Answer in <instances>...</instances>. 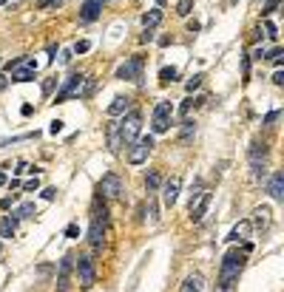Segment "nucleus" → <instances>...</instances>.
Listing matches in <instances>:
<instances>
[{
	"mask_svg": "<svg viewBox=\"0 0 284 292\" xmlns=\"http://www.w3.org/2000/svg\"><path fill=\"white\" fill-rule=\"evenodd\" d=\"M196 131V125L193 122H185V128H182V139H191V134Z\"/></svg>",
	"mask_w": 284,
	"mask_h": 292,
	"instance_id": "32",
	"label": "nucleus"
},
{
	"mask_svg": "<svg viewBox=\"0 0 284 292\" xmlns=\"http://www.w3.org/2000/svg\"><path fill=\"white\" fill-rule=\"evenodd\" d=\"M202 79H205V74H193V77L188 79V91H196V88L202 86Z\"/></svg>",
	"mask_w": 284,
	"mask_h": 292,
	"instance_id": "29",
	"label": "nucleus"
},
{
	"mask_svg": "<svg viewBox=\"0 0 284 292\" xmlns=\"http://www.w3.org/2000/svg\"><path fill=\"white\" fill-rule=\"evenodd\" d=\"M154 150V136H139L131 142V150H128V162L131 164H142L148 159V153Z\"/></svg>",
	"mask_w": 284,
	"mask_h": 292,
	"instance_id": "7",
	"label": "nucleus"
},
{
	"mask_svg": "<svg viewBox=\"0 0 284 292\" xmlns=\"http://www.w3.org/2000/svg\"><path fill=\"white\" fill-rule=\"evenodd\" d=\"M34 213H37V210H34V204H20L17 210H14V216H17V219H31Z\"/></svg>",
	"mask_w": 284,
	"mask_h": 292,
	"instance_id": "25",
	"label": "nucleus"
},
{
	"mask_svg": "<svg viewBox=\"0 0 284 292\" xmlns=\"http://www.w3.org/2000/svg\"><path fill=\"white\" fill-rule=\"evenodd\" d=\"M159 23H162V9H159V6H156V9H151L148 15L142 17V26H145L148 31L154 29V26H159Z\"/></svg>",
	"mask_w": 284,
	"mask_h": 292,
	"instance_id": "21",
	"label": "nucleus"
},
{
	"mask_svg": "<svg viewBox=\"0 0 284 292\" xmlns=\"http://www.w3.org/2000/svg\"><path fill=\"white\" fill-rule=\"evenodd\" d=\"M210 199H213V196L205 190L202 196H199V199H193V201H191V221H196V224H199V221L205 219L207 207H210Z\"/></svg>",
	"mask_w": 284,
	"mask_h": 292,
	"instance_id": "12",
	"label": "nucleus"
},
{
	"mask_svg": "<svg viewBox=\"0 0 284 292\" xmlns=\"http://www.w3.org/2000/svg\"><path fill=\"white\" fill-rule=\"evenodd\" d=\"M241 270H244V253H239V249L225 253V258H222V275H219V286H222V289L230 292L233 281H239Z\"/></svg>",
	"mask_w": 284,
	"mask_h": 292,
	"instance_id": "1",
	"label": "nucleus"
},
{
	"mask_svg": "<svg viewBox=\"0 0 284 292\" xmlns=\"http://www.w3.org/2000/svg\"><path fill=\"white\" fill-rule=\"evenodd\" d=\"M278 3H281V0H267V3H264V12H262V15H264V17H267V15H273Z\"/></svg>",
	"mask_w": 284,
	"mask_h": 292,
	"instance_id": "31",
	"label": "nucleus"
},
{
	"mask_svg": "<svg viewBox=\"0 0 284 292\" xmlns=\"http://www.w3.org/2000/svg\"><path fill=\"white\" fill-rule=\"evenodd\" d=\"M253 57H256V60H267V49H256Z\"/></svg>",
	"mask_w": 284,
	"mask_h": 292,
	"instance_id": "39",
	"label": "nucleus"
},
{
	"mask_svg": "<svg viewBox=\"0 0 284 292\" xmlns=\"http://www.w3.org/2000/svg\"><path fill=\"white\" fill-rule=\"evenodd\" d=\"M3 185H6V173L0 171V187H3Z\"/></svg>",
	"mask_w": 284,
	"mask_h": 292,
	"instance_id": "45",
	"label": "nucleus"
},
{
	"mask_svg": "<svg viewBox=\"0 0 284 292\" xmlns=\"http://www.w3.org/2000/svg\"><path fill=\"white\" fill-rule=\"evenodd\" d=\"M6 3H9V0H0V6H6Z\"/></svg>",
	"mask_w": 284,
	"mask_h": 292,
	"instance_id": "46",
	"label": "nucleus"
},
{
	"mask_svg": "<svg viewBox=\"0 0 284 292\" xmlns=\"http://www.w3.org/2000/svg\"><path fill=\"white\" fill-rule=\"evenodd\" d=\"M37 187H40V179H31V182H26V185H23V190H37Z\"/></svg>",
	"mask_w": 284,
	"mask_h": 292,
	"instance_id": "35",
	"label": "nucleus"
},
{
	"mask_svg": "<svg viewBox=\"0 0 284 292\" xmlns=\"http://www.w3.org/2000/svg\"><path fill=\"white\" fill-rule=\"evenodd\" d=\"M85 82H88V77H83V74H71L68 79L63 82V88L57 91L54 102H65V100H80V97H85Z\"/></svg>",
	"mask_w": 284,
	"mask_h": 292,
	"instance_id": "2",
	"label": "nucleus"
},
{
	"mask_svg": "<svg viewBox=\"0 0 284 292\" xmlns=\"http://www.w3.org/2000/svg\"><path fill=\"white\" fill-rule=\"evenodd\" d=\"M65 235H68V238H74V235H77V224H71V227L65 230Z\"/></svg>",
	"mask_w": 284,
	"mask_h": 292,
	"instance_id": "43",
	"label": "nucleus"
},
{
	"mask_svg": "<svg viewBox=\"0 0 284 292\" xmlns=\"http://www.w3.org/2000/svg\"><path fill=\"white\" fill-rule=\"evenodd\" d=\"M250 233H253V227H250V221H239L233 230H230V235H227V241L230 244H239V241H247Z\"/></svg>",
	"mask_w": 284,
	"mask_h": 292,
	"instance_id": "16",
	"label": "nucleus"
},
{
	"mask_svg": "<svg viewBox=\"0 0 284 292\" xmlns=\"http://www.w3.org/2000/svg\"><path fill=\"white\" fill-rule=\"evenodd\" d=\"M9 74H12V82H31L37 77V63L31 57H20L14 60V63L6 65Z\"/></svg>",
	"mask_w": 284,
	"mask_h": 292,
	"instance_id": "3",
	"label": "nucleus"
},
{
	"mask_svg": "<svg viewBox=\"0 0 284 292\" xmlns=\"http://www.w3.org/2000/svg\"><path fill=\"white\" fill-rule=\"evenodd\" d=\"M276 119H278V111H270V114L264 116V125H273Z\"/></svg>",
	"mask_w": 284,
	"mask_h": 292,
	"instance_id": "38",
	"label": "nucleus"
},
{
	"mask_svg": "<svg viewBox=\"0 0 284 292\" xmlns=\"http://www.w3.org/2000/svg\"><path fill=\"white\" fill-rule=\"evenodd\" d=\"M128 108H131V100L128 97H117L108 105V116H122V114H128Z\"/></svg>",
	"mask_w": 284,
	"mask_h": 292,
	"instance_id": "20",
	"label": "nucleus"
},
{
	"mask_svg": "<svg viewBox=\"0 0 284 292\" xmlns=\"http://www.w3.org/2000/svg\"><path fill=\"white\" fill-rule=\"evenodd\" d=\"M71 270H74V256H63V261H60V272H57V292H68V275Z\"/></svg>",
	"mask_w": 284,
	"mask_h": 292,
	"instance_id": "10",
	"label": "nucleus"
},
{
	"mask_svg": "<svg viewBox=\"0 0 284 292\" xmlns=\"http://www.w3.org/2000/svg\"><path fill=\"white\" fill-rule=\"evenodd\" d=\"M139 131H142V114H139V111H131V114L122 116V122H120L122 145H131L136 136H139Z\"/></svg>",
	"mask_w": 284,
	"mask_h": 292,
	"instance_id": "4",
	"label": "nucleus"
},
{
	"mask_svg": "<svg viewBox=\"0 0 284 292\" xmlns=\"http://www.w3.org/2000/svg\"><path fill=\"white\" fill-rule=\"evenodd\" d=\"M60 3H63V0H40L37 6L40 9H54V6H60Z\"/></svg>",
	"mask_w": 284,
	"mask_h": 292,
	"instance_id": "33",
	"label": "nucleus"
},
{
	"mask_svg": "<svg viewBox=\"0 0 284 292\" xmlns=\"http://www.w3.org/2000/svg\"><path fill=\"white\" fill-rule=\"evenodd\" d=\"M233 3H236V0H233Z\"/></svg>",
	"mask_w": 284,
	"mask_h": 292,
	"instance_id": "48",
	"label": "nucleus"
},
{
	"mask_svg": "<svg viewBox=\"0 0 284 292\" xmlns=\"http://www.w3.org/2000/svg\"><path fill=\"white\" fill-rule=\"evenodd\" d=\"M270 216H273V213H270V207H256V210H253V221H250V227H256V230H267L270 227Z\"/></svg>",
	"mask_w": 284,
	"mask_h": 292,
	"instance_id": "17",
	"label": "nucleus"
},
{
	"mask_svg": "<svg viewBox=\"0 0 284 292\" xmlns=\"http://www.w3.org/2000/svg\"><path fill=\"white\" fill-rule=\"evenodd\" d=\"M202 289H205V275L202 272H191L179 286V292H202Z\"/></svg>",
	"mask_w": 284,
	"mask_h": 292,
	"instance_id": "15",
	"label": "nucleus"
},
{
	"mask_svg": "<svg viewBox=\"0 0 284 292\" xmlns=\"http://www.w3.org/2000/svg\"><path fill=\"white\" fill-rule=\"evenodd\" d=\"M102 3L105 0H85L83 9H80V20L83 23H94L99 17V9H102Z\"/></svg>",
	"mask_w": 284,
	"mask_h": 292,
	"instance_id": "14",
	"label": "nucleus"
},
{
	"mask_svg": "<svg viewBox=\"0 0 284 292\" xmlns=\"http://www.w3.org/2000/svg\"><path fill=\"white\" fill-rule=\"evenodd\" d=\"M273 82H276V86H284V74L276 71V74H273Z\"/></svg>",
	"mask_w": 284,
	"mask_h": 292,
	"instance_id": "41",
	"label": "nucleus"
},
{
	"mask_svg": "<svg viewBox=\"0 0 284 292\" xmlns=\"http://www.w3.org/2000/svg\"><path fill=\"white\" fill-rule=\"evenodd\" d=\"M74 267H77L80 286H83V289H91L94 281H97V270H94V261H91L88 256H80V258H74Z\"/></svg>",
	"mask_w": 284,
	"mask_h": 292,
	"instance_id": "6",
	"label": "nucleus"
},
{
	"mask_svg": "<svg viewBox=\"0 0 284 292\" xmlns=\"http://www.w3.org/2000/svg\"><path fill=\"white\" fill-rule=\"evenodd\" d=\"M6 82H9V79L3 77V74H0V91H3V88H6Z\"/></svg>",
	"mask_w": 284,
	"mask_h": 292,
	"instance_id": "44",
	"label": "nucleus"
},
{
	"mask_svg": "<svg viewBox=\"0 0 284 292\" xmlns=\"http://www.w3.org/2000/svg\"><path fill=\"white\" fill-rule=\"evenodd\" d=\"M264 31H267V37H270V40H276V37H278L276 23H270V20H264Z\"/></svg>",
	"mask_w": 284,
	"mask_h": 292,
	"instance_id": "30",
	"label": "nucleus"
},
{
	"mask_svg": "<svg viewBox=\"0 0 284 292\" xmlns=\"http://www.w3.org/2000/svg\"><path fill=\"white\" fill-rule=\"evenodd\" d=\"M122 193H125L122 179L117 176V173H105L102 182H99V196H102V199H122Z\"/></svg>",
	"mask_w": 284,
	"mask_h": 292,
	"instance_id": "9",
	"label": "nucleus"
},
{
	"mask_svg": "<svg viewBox=\"0 0 284 292\" xmlns=\"http://www.w3.org/2000/svg\"><path fill=\"white\" fill-rule=\"evenodd\" d=\"M49 131H51V134L57 136V134H60V131H63V122H60V119H54V122H51V128H49Z\"/></svg>",
	"mask_w": 284,
	"mask_h": 292,
	"instance_id": "37",
	"label": "nucleus"
},
{
	"mask_svg": "<svg viewBox=\"0 0 284 292\" xmlns=\"http://www.w3.org/2000/svg\"><path fill=\"white\" fill-rule=\"evenodd\" d=\"M191 9H193V0H179V3H176V15L188 17V15H191Z\"/></svg>",
	"mask_w": 284,
	"mask_h": 292,
	"instance_id": "26",
	"label": "nucleus"
},
{
	"mask_svg": "<svg viewBox=\"0 0 284 292\" xmlns=\"http://www.w3.org/2000/svg\"><path fill=\"white\" fill-rule=\"evenodd\" d=\"M145 187H148V193L159 190V187H162V176H159L156 171H151L148 176H145Z\"/></svg>",
	"mask_w": 284,
	"mask_h": 292,
	"instance_id": "23",
	"label": "nucleus"
},
{
	"mask_svg": "<svg viewBox=\"0 0 284 292\" xmlns=\"http://www.w3.org/2000/svg\"><path fill=\"white\" fill-rule=\"evenodd\" d=\"M105 224L102 219H91V230H88V241H91L94 249H102V241H105Z\"/></svg>",
	"mask_w": 284,
	"mask_h": 292,
	"instance_id": "13",
	"label": "nucleus"
},
{
	"mask_svg": "<svg viewBox=\"0 0 284 292\" xmlns=\"http://www.w3.org/2000/svg\"><path fill=\"white\" fill-rule=\"evenodd\" d=\"M142 65H145L142 54H134V57L128 60V63H122L120 68H117V79H128V82H139V79H142Z\"/></svg>",
	"mask_w": 284,
	"mask_h": 292,
	"instance_id": "8",
	"label": "nucleus"
},
{
	"mask_svg": "<svg viewBox=\"0 0 284 292\" xmlns=\"http://www.w3.org/2000/svg\"><path fill=\"white\" fill-rule=\"evenodd\" d=\"M179 190H182V182H179V176H173V179H168V182H165V185H162V201H165V207H173V204H176Z\"/></svg>",
	"mask_w": 284,
	"mask_h": 292,
	"instance_id": "11",
	"label": "nucleus"
},
{
	"mask_svg": "<svg viewBox=\"0 0 284 292\" xmlns=\"http://www.w3.org/2000/svg\"><path fill=\"white\" fill-rule=\"evenodd\" d=\"M267 190H270V196H273L276 201H281V199H284V173H278V171H276L273 176H270Z\"/></svg>",
	"mask_w": 284,
	"mask_h": 292,
	"instance_id": "18",
	"label": "nucleus"
},
{
	"mask_svg": "<svg viewBox=\"0 0 284 292\" xmlns=\"http://www.w3.org/2000/svg\"><path fill=\"white\" fill-rule=\"evenodd\" d=\"M74 54H88V51H91V43H88V40H80V43H74Z\"/></svg>",
	"mask_w": 284,
	"mask_h": 292,
	"instance_id": "28",
	"label": "nucleus"
},
{
	"mask_svg": "<svg viewBox=\"0 0 284 292\" xmlns=\"http://www.w3.org/2000/svg\"><path fill=\"white\" fill-rule=\"evenodd\" d=\"M51 91H54V79H49V82L43 86V94H51Z\"/></svg>",
	"mask_w": 284,
	"mask_h": 292,
	"instance_id": "42",
	"label": "nucleus"
},
{
	"mask_svg": "<svg viewBox=\"0 0 284 292\" xmlns=\"http://www.w3.org/2000/svg\"><path fill=\"white\" fill-rule=\"evenodd\" d=\"M148 216H151V221H156V219H159V216H156V204H154V201L148 204Z\"/></svg>",
	"mask_w": 284,
	"mask_h": 292,
	"instance_id": "40",
	"label": "nucleus"
},
{
	"mask_svg": "<svg viewBox=\"0 0 284 292\" xmlns=\"http://www.w3.org/2000/svg\"><path fill=\"white\" fill-rule=\"evenodd\" d=\"M170 116H173V105H170V102H156L154 119H151V131H154V134H168Z\"/></svg>",
	"mask_w": 284,
	"mask_h": 292,
	"instance_id": "5",
	"label": "nucleus"
},
{
	"mask_svg": "<svg viewBox=\"0 0 284 292\" xmlns=\"http://www.w3.org/2000/svg\"><path fill=\"white\" fill-rule=\"evenodd\" d=\"M156 3H159V9H162V3H165V0H156Z\"/></svg>",
	"mask_w": 284,
	"mask_h": 292,
	"instance_id": "47",
	"label": "nucleus"
},
{
	"mask_svg": "<svg viewBox=\"0 0 284 292\" xmlns=\"http://www.w3.org/2000/svg\"><path fill=\"white\" fill-rule=\"evenodd\" d=\"M54 196H57V190H54V187H46V190H43V199H46V201H51Z\"/></svg>",
	"mask_w": 284,
	"mask_h": 292,
	"instance_id": "36",
	"label": "nucleus"
},
{
	"mask_svg": "<svg viewBox=\"0 0 284 292\" xmlns=\"http://www.w3.org/2000/svg\"><path fill=\"white\" fill-rule=\"evenodd\" d=\"M241 71H244V82H247V79H250V60L247 57L241 60Z\"/></svg>",
	"mask_w": 284,
	"mask_h": 292,
	"instance_id": "34",
	"label": "nucleus"
},
{
	"mask_svg": "<svg viewBox=\"0 0 284 292\" xmlns=\"http://www.w3.org/2000/svg\"><path fill=\"white\" fill-rule=\"evenodd\" d=\"M108 148H111V153H120V148H122L120 122H111V125H108Z\"/></svg>",
	"mask_w": 284,
	"mask_h": 292,
	"instance_id": "19",
	"label": "nucleus"
},
{
	"mask_svg": "<svg viewBox=\"0 0 284 292\" xmlns=\"http://www.w3.org/2000/svg\"><path fill=\"white\" fill-rule=\"evenodd\" d=\"M202 97H188V100H185V105H182V114H188V111H191V108H199L202 105Z\"/></svg>",
	"mask_w": 284,
	"mask_h": 292,
	"instance_id": "27",
	"label": "nucleus"
},
{
	"mask_svg": "<svg viewBox=\"0 0 284 292\" xmlns=\"http://www.w3.org/2000/svg\"><path fill=\"white\" fill-rule=\"evenodd\" d=\"M14 230H17V224H14V219H12V216H6V219L0 221V235L12 238V235H14Z\"/></svg>",
	"mask_w": 284,
	"mask_h": 292,
	"instance_id": "24",
	"label": "nucleus"
},
{
	"mask_svg": "<svg viewBox=\"0 0 284 292\" xmlns=\"http://www.w3.org/2000/svg\"><path fill=\"white\" fill-rule=\"evenodd\" d=\"M176 77H179V71L173 68V65H165L162 71H159V82H162V86H170Z\"/></svg>",
	"mask_w": 284,
	"mask_h": 292,
	"instance_id": "22",
	"label": "nucleus"
}]
</instances>
